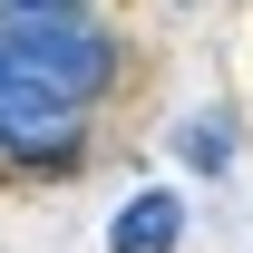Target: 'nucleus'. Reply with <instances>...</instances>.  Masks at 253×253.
<instances>
[{"label": "nucleus", "instance_id": "nucleus-1", "mask_svg": "<svg viewBox=\"0 0 253 253\" xmlns=\"http://www.w3.org/2000/svg\"><path fill=\"white\" fill-rule=\"evenodd\" d=\"M97 88H107V39L88 20H10L0 30V97L78 117Z\"/></svg>", "mask_w": 253, "mask_h": 253}, {"label": "nucleus", "instance_id": "nucleus-2", "mask_svg": "<svg viewBox=\"0 0 253 253\" xmlns=\"http://www.w3.org/2000/svg\"><path fill=\"white\" fill-rule=\"evenodd\" d=\"M175 234H185V205H175V195H136L107 244H117V253H175Z\"/></svg>", "mask_w": 253, "mask_h": 253}, {"label": "nucleus", "instance_id": "nucleus-3", "mask_svg": "<svg viewBox=\"0 0 253 253\" xmlns=\"http://www.w3.org/2000/svg\"><path fill=\"white\" fill-rule=\"evenodd\" d=\"M185 156L195 166H224V156H234V146H224V117H195L185 126Z\"/></svg>", "mask_w": 253, "mask_h": 253}, {"label": "nucleus", "instance_id": "nucleus-4", "mask_svg": "<svg viewBox=\"0 0 253 253\" xmlns=\"http://www.w3.org/2000/svg\"><path fill=\"white\" fill-rule=\"evenodd\" d=\"M10 20H78V0H10Z\"/></svg>", "mask_w": 253, "mask_h": 253}]
</instances>
